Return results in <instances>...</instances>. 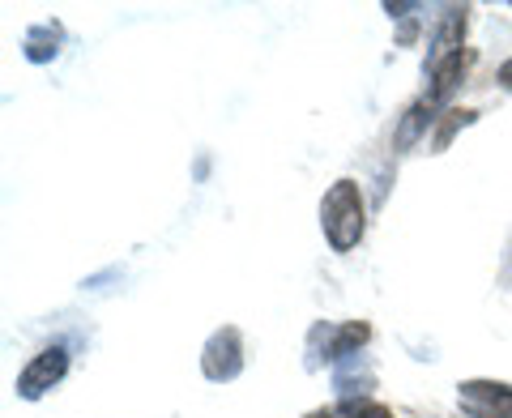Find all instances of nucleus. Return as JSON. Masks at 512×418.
<instances>
[{
    "label": "nucleus",
    "instance_id": "3",
    "mask_svg": "<svg viewBox=\"0 0 512 418\" xmlns=\"http://www.w3.org/2000/svg\"><path fill=\"white\" fill-rule=\"evenodd\" d=\"M461 401L474 418H512V384H491V380H470L461 384Z\"/></svg>",
    "mask_w": 512,
    "mask_h": 418
},
{
    "label": "nucleus",
    "instance_id": "2",
    "mask_svg": "<svg viewBox=\"0 0 512 418\" xmlns=\"http://www.w3.org/2000/svg\"><path fill=\"white\" fill-rule=\"evenodd\" d=\"M64 372H69V355H64L60 346L43 350V355H35V359L22 367V376H18V397H26V401L43 397L47 389H52V384H60Z\"/></svg>",
    "mask_w": 512,
    "mask_h": 418
},
{
    "label": "nucleus",
    "instance_id": "7",
    "mask_svg": "<svg viewBox=\"0 0 512 418\" xmlns=\"http://www.w3.org/2000/svg\"><path fill=\"white\" fill-rule=\"evenodd\" d=\"M308 418H393L384 406L376 401H355V406H342V410H320V414H308Z\"/></svg>",
    "mask_w": 512,
    "mask_h": 418
},
{
    "label": "nucleus",
    "instance_id": "4",
    "mask_svg": "<svg viewBox=\"0 0 512 418\" xmlns=\"http://www.w3.org/2000/svg\"><path fill=\"white\" fill-rule=\"evenodd\" d=\"M244 367V346H239V333L235 329H218L205 346V376L210 380H231L239 376Z\"/></svg>",
    "mask_w": 512,
    "mask_h": 418
},
{
    "label": "nucleus",
    "instance_id": "5",
    "mask_svg": "<svg viewBox=\"0 0 512 418\" xmlns=\"http://www.w3.org/2000/svg\"><path fill=\"white\" fill-rule=\"evenodd\" d=\"M363 342H367V325H363V320H350L346 329L333 333V342H329V359H346L350 350H359Z\"/></svg>",
    "mask_w": 512,
    "mask_h": 418
},
{
    "label": "nucleus",
    "instance_id": "1",
    "mask_svg": "<svg viewBox=\"0 0 512 418\" xmlns=\"http://www.w3.org/2000/svg\"><path fill=\"white\" fill-rule=\"evenodd\" d=\"M320 222H325V235L333 252H350L363 239V197L350 180H338L329 188L325 205H320Z\"/></svg>",
    "mask_w": 512,
    "mask_h": 418
},
{
    "label": "nucleus",
    "instance_id": "6",
    "mask_svg": "<svg viewBox=\"0 0 512 418\" xmlns=\"http://www.w3.org/2000/svg\"><path fill=\"white\" fill-rule=\"evenodd\" d=\"M56 43H60V30L56 26H39V30H30V39H26V56L35 60V64L39 60H52L60 52Z\"/></svg>",
    "mask_w": 512,
    "mask_h": 418
},
{
    "label": "nucleus",
    "instance_id": "8",
    "mask_svg": "<svg viewBox=\"0 0 512 418\" xmlns=\"http://www.w3.org/2000/svg\"><path fill=\"white\" fill-rule=\"evenodd\" d=\"M500 86H504V90H512V60H508V64H500Z\"/></svg>",
    "mask_w": 512,
    "mask_h": 418
}]
</instances>
